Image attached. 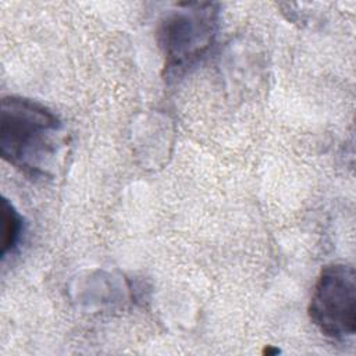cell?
<instances>
[{"label": "cell", "instance_id": "1", "mask_svg": "<svg viewBox=\"0 0 356 356\" xmlns=\"http://www.w3.org/2000/svg\"><path fill=\"white\" fill-rule=\"evenodd\" d=\"M67 145L63 121L44 104L7 96L0 108V156L32 178L50 177Z\"/></svg>", "mask_w": 356, "mask_h": 356}, {"label": "cell", "instance_id": "2", "mask_svg": "<svg viewBox=\"0 0 356 356\" xmlns=\"http://www.w3.org/2000/svg\"><path fill=\"white\" fill-rule=\"evenodd\" d=\"M218 17L214 3H179L160 18L156 39L168 72L188 68L210 49Z\"/></svg>", "mask_w": 356, "mask_h": 356}, {"label": "cell", "instance_id": "3", "mask_svg": "<svg viewBox=\"0 0 356 356\" xmlns=\"http://www.w3.org/2000/svg\"><path fill=\"white\" fill-rule=\"evenodd\" d=\"M313 325L327 338L345 341L356 332V273L346 263L321 268L307 307Z\"/></svg>", "mask_w": 356, "mask_h": 356}, {"label": "cell", "instance_id": "4", "mask_svg": "<svg viewBox=\"0 0 356 356\" xmlns=\"http://www.w3.org/2000/svg\"><path fill=\"white\" fill-rule=\"evenodd\" d=\"M1 221H3V239H1V259H6L8 253H13L22 236V217L14 204L3 197L1 202Z\"/></svg>", "mask_w": 356, "mask_h": 356}]
</instances>
